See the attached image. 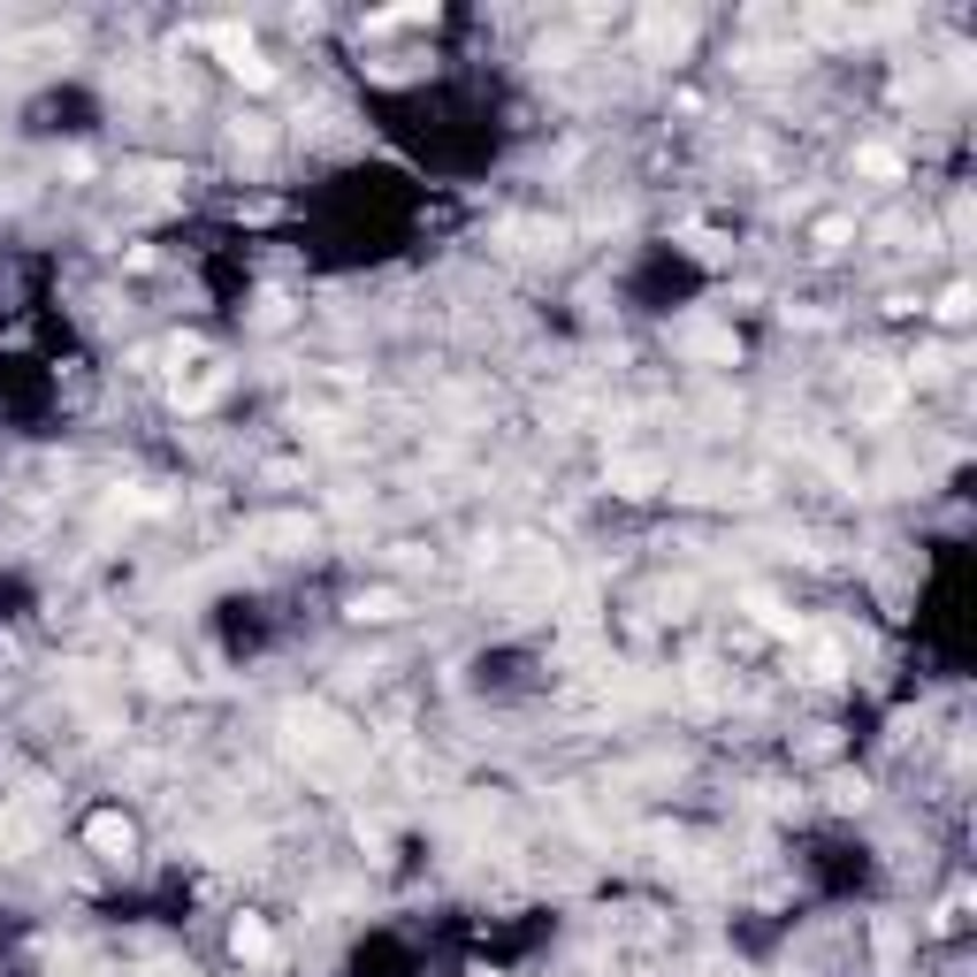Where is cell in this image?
<instances>
[{
  "instance_id": "obj_1",
  "label": "cell",
  "mask_w": 977,
  "mask_h": 977,
  "mask_svg": "<svg viewBox=\"0 0 977 977\" xmlns=\"http://www.w3.org/2000/svg\"><path fill=\"white\" fill-rule=\"evenodd\" d=\"M229 947H237L245 962H260V954H267V924H260V916H237V931H229Z\"/></svg>"
},
{
  "instance_id": "obj_2",
  "label": "cell",
  "mask_w": 977,
  "mask_h": 977,
  "mask_svg": "<svg viewBox=\"0 0 977 977\" xmlns=\"http://www.w3.org/2000/svg\"><path fill=\"white\" fill-rule=\"evenodd\" d=\"M92 840H100V848H130V825H123V817H100Z\"/></svg>"
}]
</instances>
